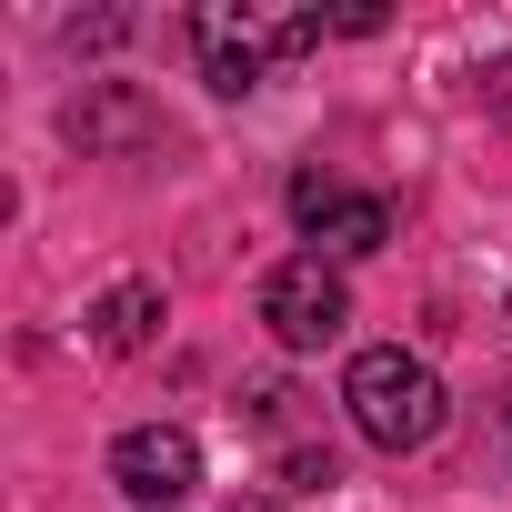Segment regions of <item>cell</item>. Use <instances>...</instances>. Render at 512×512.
Returning a JSON list of instances; mask_svg holds the SVG:
<instances>
[{
  "mask_svg": "<svg viewBox=\"0 0 512 512\" xmlns=\"http://www.w3.org/2000/svg\"><path fill=\"white\" fill-rule=\"evenodd\" d=\"M292 221L322 241V262H362V251L392 241V211H382L372 191H342L332 171H302V181H292Z\"/></svg>",
  "mask_w": 512,
  "mask_h": 512,
  "instance_id": "277c9868",
  "label": "cell"
},
{
  "mask_svg": "<svg viewBox=\"0 0 512 512\" xmlns=\"http://www.w3.org/2000/svg\"><path fill=\"white\" fill-rule=\"evenodd\" d=\"M262 322H272L282 352H322V342H342L352 292H342V272L322 262V251H302V262H282V272L262 282Z\"/></svg>",
  "mask_w": 512,
  "mask_h": 512,
  "instance_id": "7a4b0ae2",
  "label": "cell"
},
{
  "mask_svg": "<svg viewBox=\"0 0 512 512\" xmlns=\"http://www.w3.org/2000/svg\"><path fill=\"white\" fill-rule=\"evenodd\" d=\"M231 512H282V502H231Z\"/></svg>",
  "mask_w": 512,
  "mask_h": 512,
  "instance_id": "ba28073f",
  "label": "cell"
},
{
  "mask_svg": "<svg viewBox=\"0 0 512 512\" xmlns=\"http://www.w3.org/2000/svg\"><path fill=\"white\" fill-rule=\"evenodd\" d=\"M282 482H292V492H332L342 462H332V452H282Z\"/></svg>",
  "mask_w": 512,
  "mask_h": 512,
  "instance_id": "52a82bcc",
  "label": "cell"
},
{
  "mask_svg": "<svg viewBox=\"0 0 512 512\" xmlns=\"http://www.w3.org/2000/svg\"><path fill=\"white\" fill-rule=\"evenodd\" d=\"M342 402H352V432L372 442V452H422L432 432H442V372L422 362V352H402V342H372V352H352V372H342Z\"/></svg>",
  "mask_w": 512,
  "mask_h": 512,
  "instance_id": "6da1fadb",
  "label": "cell"
},
{
  "mask_svg": "<svg viewBox=\"0 0 512 512\" xmlns=\"http://www.w3.org/2000/svg\"><path fill=\"white\" fill-rule=\"evenodd\" d=\"M191 41L201 51H241V61H292V51L322 41V21L312 11H201Z\"/></svg>",
  "mask_w": 512,
  "mask_h": 512,
  "instance_id": "5b68a950",
  "label": "cell"
},
{
  "mask_svg": "<svg viewBox=\"0 0 512 512\" xmlns=\"http://www.w3.org/2000/svg\"><path fill=\"white\" fill-rule=\"evenodd\" d=\"M151 332H161V292L151 282H111L91 302V342L101 352H151Z\"/></svg>",
  "mask_w": 512,
  "mask_h": 512,
  "instance_id": "8992f818",
  "label": "cell"
},
{
  "mask_svg": "<svg viewBox=\"0 0 512 512\" xmlns=\"http://www.w3.org/2000/svg\"><path fill=\"white\" fill-rule=\"evenodd\" d=\"M111 482H121L131 512H171V502H191V482H201V442H191L181 422H141V432L111 442Z\"/></svg>",
  "mask_w": 512,
  "mask_h": 512,
  "instance_id": "3957f363",
  "label": "cell"
}]
</instances>
